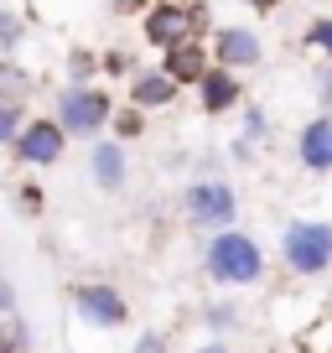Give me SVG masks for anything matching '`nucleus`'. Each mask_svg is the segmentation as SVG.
Segmentation results:
<instances>
[{
    "mask_svg": "<svg viewBox=\"0 0 332 353\" xmlns=\"http://www.w3.org/2000/svg\"><path fill=\"white\" fill-rule=\"evenodd\" d=\"M208 276L218 281V286H255V281L265 276V254H260V244L249 239V234L218 229L208 239Z\"/></svg>",
    "mask_w": 332,
    "mask_h": 353,
    "instance_id": "obj_1",
    "label": "nucleus"
},
{
    "mask_svg": "<svg viewBox=\"0 0 332 353\" xmlns=\"http://www.w3.org/2000/svg\"><path fill=\"white\" fill-rule=\"evenodd\" d=\"M280 254L296 276H322L332 265V223H317V219H296L280 239Z\"/></svg>",
    "mask_w": 332,
    "mask_h": 353,
    "instance_id": "obj_2",
    "label": "nucleus"
},
{
    "mask_svg": "<svg viewBox=\"0 0 332 353\" xmlns=\"http://www.w3.org/2000/svg\"><path fill=\"white\" fill-rule=\"evenodd\" d=\"M57 120H63L68 135H99L110 125V99L89 83H68L57 94Z\"/></svg>",
    "mask_w": 332,
    "mask_h": 353,
    "instance_id": "obj_3",
    "label": "nucleus"
},
{
    "mask_svg": "<svg viewBox=\"0 0 332 353\" xmlns=\"http://www.w3.org/2000/svg\"><path fill=\"white\" fill-rule=\"evenodd\" d=\"M234 213H239V198H234L229 182L203 176V182H192V188H187V219L198 223V229H229Z\"/></svg>",
    "mask_w": 332,
    "mask_h": 353,
    "instance_id": "obj_4",
    "label": "nucleus"
},
{
    "mask_svg": "<svg viewBox=\"0 0 332 353\" xmlns=\"http://www.w3.org/2000/svg\"><path fill=\"white\" fill-rule=\"evenodd\" d=\"M63 145H68L63 120H32L16 135V156H21L26 166H52L57 156H63Z\"/></svg>",
    "mask_w": 332,
    "mask_h": 353,
    "instance_id": "obj_5",
    "label": "nucleus"
},
{
    "mask_svg": "<svg viewBox=\"0 0 332 353\" xmlns=\"http://www.w3.org/2000/svg\"><path fill=\"white\" fill-rule=\"evenodd\" d=\"M73 307L83 322H94V327H120L125 317H130V307H125V296L114 286H99V281H89V286L73 291Z\"/></svg>",
    "mask_w": 332,
    "mask_h": 353,
    "instance_id": "obj_6",
    "label": "nucleus"
},
{
    "mask_svg": "<svg viewBox=\"0 0 332 353\" xmlns=\"http://www.w3.org/2000/svg\"><path fill=\"white\" fill-rule=\"evenodd\" d=\"M213 52H218L223 68H255L265 47H260L255 26H223V32L213 37Z\"/></svg>",
    "mask_w": 332,
    "mask_h": 353,
    "instance_id": "obj_7",
    "label": "nucleus"
},
{
    "mask_svg": "<svg viewBox=\"0 0 332 353\" xmlns=\"http://www.w3.org/2000/svg\"><path fill=\"white\" fill-rule=\"evenodd\" d=\"M296 156L307 172H332V114H317V120L301 125Z\"/></svg>",
    "mask_w": 332,
    "mask_h": 353,
    "instance_id": "obj_8",
    "label": "nucleus"
},
{
    "mask_svg": "<svg viewBox=\"0 0 332 353\" xmlns=\"http://www.w3.org/2000/svg\"><path fill=\"white\" fill-rule=\"evenodd\" d=\"M145 37H151L156 47H182V42H192V16L182 11V6H156V11L145 16Z\"/></svg>",
    "mask_w": 332,
    "mask_h": 353,
    "instance_id": "obj_9",
    "label": "nucleus"
},
{
    "mask_svg": "<svg viewBox=\"0 0 332 353\" xmlns=\"http://www.w3.org/2000/svg\"><path fill=\"white\" fill-rule=\"evenodd\" d=\"M89 172H94V182H99L104 192H120V188H125V172H130L125 145H120V141H99V145L89 151Z\"/></svg>",
    "mask_w": 332,
    "mask_h": 353,
    "instance_id": "obj_10",
    "label": "nucleus"
},
{
    "mask_svg": "<svg viewBox=\"0 0 332 353\" xmlns=\"http://www.w3.org/2000/svg\"><path fill=\"white\" fill-rule=\"evenodd\" d=\"M198 94H203V110L208 114H223V110H234V104H239V78H234V68H208V78H203L198 83Z\"/></svg>",
    "mask_w": 332,
    "mask_h": 353,
    "instance_id": "obj_11",
    "label": "nucleus"
},
{
    "mask_svg": "<svg viewBox=\"0 0 332 353\" xmlns=\"http://www.w3.org/2000/svg\"><path fill=\"white\" fill-rule=\"evenodd\" d=\"M130 99L141 104V110H166V104L177 99V78L166 73H135V83H130Z\"/></svg>",
    "mask_w": 332,
    "mask_h": 353,
    "instance_id": "obj_12",
    "label": "nucleus"
},
{
    "mask_svg": "<svg viewBox=\"0 0 332 353\" xmlns=\"http://www.w3.org/2000/svg\"><path fill=\"white\" fill-rule=\"evenodd\" d=\"M166 73L177 78V83H203V78H208V57H203L198 37L182 42V47H166Z\"/></svg>",
    "mask_w": 332,
    "mask_h": 353,
    "instance_id": "obj_13",
    "label": "nucleus"
},
{
    "mask_svg": "<svg viewBox=\"0 0 332 353\" xmlns=\"http://www.w3.org/2000/svg\"><path fill=\"white\" fill-rule=\"evenodd\" d=\"M16 135H21V104L0 99V145H16Z\"/></svg>",
    "mask_w": 332,
    "mask_h": 353,
    "instance_id": "obj_14",
    "label": "nucleus"
},
{
    "mask_svg": "<svg viewBox=\"0 0 332 353\" xmlns=\"http://www.w3.org/2000/svg\"><path fill=\"white\" fill-rule=\"evenodd\" d=\"M307 42L317 47V52H327V57H332V16H322V21H311V26H307Z\"/></svg>",
    "mask_w": 332,
    "mask_h": 353,
    "instance_id": "obj_15",
    "label": "nucleus"
},
{
    "mask_svg": "<svg viewBox=\"0 0 332 353\" xmlns=\"http://www.w3.org/2000/svg\"><path fill=\"white\" fill-rule=\"evenodd\" d=\"M265 130H270V120H265V110H244V141H265Z\"/></svg>",
    "mask_w": 332,
    "mask_h": 353,
    "instance_id": "obj_16",
    "label": "nucleus"
},
{
    "mask_svg": "<svg viewBox=\"0 0 332 353\" xmlns=\"http://www.w3.org/2000/svg\"><path fill=\"white\" fill-rule=\"evenodd\" d=\"M16 42H21V16H16V11H0V47L11 52Z\"/></svg>",
    "mask_w": 332,
    "mask_h": 353,
    "instance_id": "obj_17",
    "label": "nucleus"
},
{
    "mask_svg": "<svg viewBox=\"0 0 332 353\" xmlns=\"http://www.w3.org/2000/svg\"><path fill=\"white\" fill-rule=\"evenodd\" d=\"M234 322H239V312H234V307H208V327H234Z\"/></svg>",
    "mask_w": 332,
    "mask_h": 353,
    "instance_id": "obj_18",
    "label": "nucleus"
},
{
    "mask_svg": "<svg viewBox=\"0 0 332 353\" xmlns=\"http://www.w3.org/2000/svg\"><path fill=\"white\" fill-rule=\"evenodd\" d=\"M135 353H166V338L161 332H141V338H135Z\"/></svg>",
    "mask_w": 332,
    "mask_h": 353,
    "instance_id": "obj_19",
    "label": "nucleus"
},
{
    "mask_svg": "<svg viewBox=\"0 0 332 353\" xmlns=\"http://www.w3.org/2000/svg\"><path fill=\"white\" fill-rule=\"evenodd\" d=\"M0 312L16 317V291H11V281H6V276H0Z\"/></svg>",
    "mask_w": 332,
    "mask_h": 353,
    "instance_id": "obj_20",
    "label": "nucleus"
},
{
    "mask_svg": "<svg viewBox=\"0 0 332 353\" xmlns=\"http://www.w3.org/2000/svg\"><path fill=\"white\" fill-rule=\"evenodd\" d=\"M94 73V57H73V83H89Z\"/></svg>",
    "mask_w": 332,
    "mask_h": 353,
    "instance_id": "obj_21",
    "label": "nucleus"
},
{
    "mask_svg": "<svg viewBox=\"0 0 332 353\" xmlns=\"http://www.w3.org/2000/svg\"><path fill=\"white\" fill-rule=\"evenodd\" d=\"M322 104L332 110V73H322Z\"/></svg>",
    "mask_w": 332,
    "mask_h": 353,
    "instance_id": "obj_22",
    "label": "nucleus"
},
{
    "mask_svg": "<svg viewBox=\"0 0 332 353\" xmlns=\"http://www.w3.org/2000/svg\"><path fill=\"white\" fill-rule=\"evenodd\" d=\"M198 353H229V348H223V343H208V348H198Z\"/></svg>",
    "mask_w": 332,
    "mask_h": 353,
    "instance_id": "obj_23",
    "label": "nucleus"
}]
</instances>
